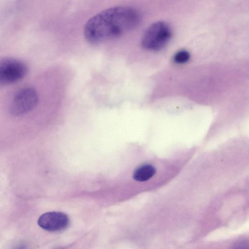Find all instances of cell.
I'll use <instances>...</instances> for the list:
<instances>
[{
	"instance_id": "6da1fadb",
	"label": "cell",
	"mask_w": 249,
	"mask_h": 249,
	"mask_svg": "<svg viewBox=\"0 0 249 249\" xmlns=\"http://www.w3.org/2000/svg\"><path fill=\"white\" fill-rule=\"evenodd\" d=\"M141 16L136 9L115 6L104 10L86 22L84 34L87 41L97 44L112 39L132 31L140 23Z\"/></svg>"
},
{
	"instance_id": "7a4b0ae2",
	"label": "cell",
	"mask_w": 249,
	"mask_h": 249,
	"mask_svg": "<svg viewBox=\"0 0 249 249\" xmlns=\"http://www.w3.org/2000/svg\"><path fill=\"white\" fill-rule=\"evenodd\" d=\"M172 31L164 21H157L151 24L144 32L141 41L143 48L156 51L162 49L170 40Z\"/></svg>"
},
{
	"instance_id": "3957f363",
	"label": "cell",
	"mask_w": 249,
	"mask_h": 249,
	"mask_svg": "<svg viewBox=\"0 0 249 249\" xmlns=\"http://www.w3.org/2000/svg\"><path fill=\"white\" fill-rule=\"evenodd\" d=\"M27 67L23 62L12 58L0 60V85L17 82L26 75Z\"/></svg>"
},
{
	"instance_id": "277c9868",
	"label": "cell",
	"mask_w": 249,
	"mask_h": 249,
	"mask_svg": "<svg viewBox=\"0 0 249 249\" xmlns=\"http://www.w3.org/2000/svg\"><path fill=\"white\" fill-rule=\"evenodd\" d=\"M38 102V95L36 90L30 87L19 90L15 95L9 111L14 116L24 114L32 110Z\"/></svg>"
},
{
	"instance_id": "5b68a950",
	"label": "cell",
	"mask_w": 249,
	"mask_h": 249,
	"mask_svg": "<svg viewBox=\"0 0 249 249\" xmlns=\"http://www.w3.org/2000/svg\"><path fill=\"white\" fill-rule=\"evenodd\" d=\"M69 219L65 213L58 212H47L38 218L37 224L42 229L49 231H57L65 229Z\"/></svg>"
},
{
	"instance_id": "8992f818",
	"label": "cell",
	"mask_w": 249,
	"mask_h": 249,
	"mask_svg": "<svg viewBox=\"0 0 249 249\" xmlns=\"http://www.w3.org/2000/svg\"><path fill=\"white\" fill-rule=\"evenodd\" d=\"M156 172V169L154 166L149 164H144L135 170L133 178L138 181H145L151 178Z\"/></svg>"
},
{
	"instance_id": "52a82bcc",
	"label": "cell",
	"mask_w": 249,
	"mask_h": 249,
	"mask_svg": "<svg viewBox=\"0 0 249 249\" xmlns=\"http://www.w3.org/2000/svg\"><path fill=\"white\" fill-rule=\"evenodd\" d=\"M189 53L186 50H181L177 52L174 56V61L178 64H183L190 59Z\"/></svg>"
}]
</instances>
